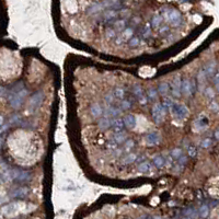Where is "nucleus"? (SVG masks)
Instances as JSON below:
<instances>
[{"label":"nucleus","mask_w":219,"mask_h":219,"mask_svg":"<svg viewBox=\"0 0 219 219\" xmlns=\"http://www.w3.org/2000/svg\"><path fill=\"white\" fill-rule=\"evenodd\" d=\"M28 90L23 88L22 90L18 92H9L8 91V102L10 107L14 110H18L21 107L22 103H23L25 96H28Z\"/></svg>","instance_id":"1"},{"label":"nucleus","mask_w":219,"mask_h":219,"mask_svg":"<svg viewBox=\"0 0 219 219\" xmlns=\"http://www.w3.org/2000/svg\"><path fill=\"white\" fill-rule=\"evenodd\" d=\"M162 17L163 20L168 21L173 26H179L181 24V21H182V17H181L180 12L175 9L164 8V10L162 11Z\"/></svg>","instance_id":"2"},{"label":"nucleus","mask_w":219,"mask_h":219,"mask_svg":"<svg viewBox=\"0 0 219 219\" xmlns=\"http://www.w3.org/2000/svg\"><path fill=\"white\" fill-rule=\"evenodd\" d=\"M10 178L11 181H14L18 183H26L31 180L30 172L23 171V170H10Z\"/></svg>","instance_id":"3"},{"label":"nucleus","mask_w":219,"mask_h":219,"mask_svg":"<svg viewBox=\"0 0 219 219\" xmlns=\"http://www.w3.org/2000/svg\"><path fill=\"white\" fill-rule=\"evenodd\" d=\"M167 114V109L162 105V103H157L152 107V118H154V123L160 124L163 122L164 116Z\"/></svg>","instance_id":"4"},{"label":"nucleus","mask_w":219,"mask_h":219,"mask_svg":"<svg viewBox=\"0 0 219 219\" xmlns=\"http://www.w3.org/2000/svg\"><path fill=\"white\" fill-rule=\"evenodd\" d=\"M171 112L179 119H184L189 116V109L184 104H180V103H174Z\"/></svg>","instance_id":"5"},{"label":"nucleus","mask_w":219,"mask_h":219,"mask_svg":"<svg viewBox=\"0 0 219 219\" xmlns=\"http://www.w3.org/2000/svg\"><path fill=\"white\" fill-rule=\"evenodd\" d=\"M171 91H172V96L174 98H180L181 94H182V80H181L180 75H176L173 78V80H172Z\"/></svg>","instance_id":"6"},{"label":"nucleus","mask_w":219,"mask_h":219,"mask_svg":"<svg viewBox=\"0 0 219 219\" xmlns=\"http://www.w3.org/2000/svg\"><path fill=\"white\" fill-rule=\"evenodd\" d=\"M123 113V111L121 110V107H107V109L104 110V113H103V117H107V118H111V119H115L118 118L119 115Z\"/></svg>","instance_id":"7"},{"label":"nucleus","mask_w":219,"mask_h":219,"mask_svg":"<svg viewBox=\"0 0 219 219\" xmlns=\"http://www.w3.org/2000/svg\"><path fill=\"white\" fill-rule=\"evenodd\" d=\"M29 194V189L25 186L22 187H18V189H14L12 192H11L10 196L14 200H22V198L26 197Z\"/></svg>","instance_id":"8"},{"label":"nucleus","mask_w":219,"mask_h":219,"mask_svg":"<svg viewBox=\"0 0 219 219\" xmlns=\"http://www.w3.org/2000/svg\"><path fill=\"white\" fill-rule=\"evenodd\" d=\"M194 93L193 86H192V81L187 78H184L182 80V94L184 96H191Z\"/></svg>","instance_id":"9"},{"label":"nucleus","mask_w":219,"mask_h":219,"mask_svg":"<svg viewBox=\"0 0 219 219\" xmlns=\"http://www.w3.org/2000/svg\"><path fill=\"white\" fill-rule=\"evenodd\" d=\"M160 139H161L160 135L157 132L149 133V134L146 136V143L149 146H156L160 143Z\"/></svg>","instance_id":"10"},{"label":"nucleus","mask_w":219,"mask_h":219,"mask_svg":"<svg viewBox=\"0 0 219 219\" xmlns=\"http://www.w3.org/2000/svg\"><path fill=\"white\" fill-rule=\"evenodd\" d=\"M124 128H125V123H124V119H121V118L112 119V129H113V132H114V134L123 133Z\"/></svg>","instance_id":"11"},{"label":"nucleus","mask_w":219,"mask_h":219,"mask_svg":"<svg viewBox=\"0 0 219 219\" xmlns=\"http://www.w3.org/2000/svg\"><path fill=\"white\" fill-rule=\"evenodd\" d=\"M216 66H217V64H216L215 60L209 61V63H207L206 65H205V67L203 70L205 71V74H206L207 77L215 76L216 75Z\"/></svg>","instance_id":"12"},{"label":"nucleus","mask_w":219,"mask_h":219,"mask_svg":"<svg viewBox=\"0 0 219 219\" xmlns=\"http://www.w3.org/2000/svg\"><path fill=\"white\" fill-rule=\"evenodd\" d=\"M117 15H118V11L112 10V9H107V10H105L104 12H103L102 19L107 22H114L115 18H117Z\"/></svg>","instance_id":"13"},{"label":"nucleus","mask_w":219,"mask_h":219,"mask_svg":"<svg viewBox=\"0 0 219 219\" xmlns=\"http://www.w3.org/2000/svg\"><path fill=\"white\" fill-rule=\"evenodd\" d=\"M42 100H43V92H37V93H35L34 96L31 98L30 100V105L32 109H35V107H37L39 104L42 103Z\"/></svg>","instance_id":"14"},{"label":"nucleus","mask_w":219,"mask_h":219,"mask_svg":"<svg viewBox=\"0 0 219 219\" xmlns=\"http://www.w3.org/2000/svg\"><path fill=\"white\" fill-rule=\"evenodd\" d=\"M90 113H91V115L93 117H100L103 115L104 111H103L102 107H101L99 103H93V104H91V107H90Z\"/></svg>","instance_id":"15"},{"label":"nucleus","mask_w":219,"mask_h":219,"mask_svg":"<svg viewBox=\"0 0 219 219\" xmlns=\"http://www.w3.org/2000/svg\"><path fill=\"white\" fill-rule=\"evenodd\" d=\"M111 140L116 143L117 145H122V143H125L126 141L128 140V138H127V135L123 132V133H118V134H114Z\"/></svg>","instance_id":"16"},{"label":"nucleus","mask_w":219,"mask_h":219,"mask_svg":"<svg viewBox=\"0 0 219 219\" xmlns=\"http://www.w3.org/2000/svg\"><path fill=\"white\" fill-rule=\"evenodd\" d=\"M124 123H125V126L127 128H134L136 126V117L133 114H128L124 117Z\"/></svg>","instance_id":"17"},{"label":"nucleus","mask_w":219,"mask_h":219,"mask_svg":"<svg viewBox=\"0 0 219 219\" xmlns=\"http://www.w3.org/2000/svg\"><path fill=\"white\" fill-rule=\"evenodd\" d=\"M104 6L102 4V2H98V3H93L91 7L88 8V13L89 14H94V13H99L101 11L104 10Z\"/></svg>","instance_id":"18"},{"label":"nucleus","mask_w":219,"mask_h":219,"mask_svg":"<svg viewBox=\"0 0 219 219\" xmlns=\"http://www.w3.org/2000/svg\"><path fill=\"white\" fill-rule=\"evenodd\" d=\"M152 163H154V165L156 168H158V169H162L163 167H165V160L164 158H163L162 156H154V160H152Z\"/></svg>","instance_id":"19"},{"label":"nucleus","mask_w":219,"mask_h":219,"mask_svg":"<svg viewBox=\"0 0 219 219\" xmlns=\"http://www.w3.org/2000/svg\"><path fill=\"white\" fill-rule=\"evenodd\" d=\"M183 214H184L185 217H187L190 219H196V218H197V216H198V211H196L195 208L191 207V208L185 209V211H183Z\"/></svg>","instance_id":"20"},{"label":"nucleus","mask_w":219,"mask_h":219,"mask_svg":"<svg viewBox=\"0 0 219 219\" xmlns=\"http://www.w3.org/2000/svg\"><path fill=\"white\" fill-rule=\"evenodd\" d=\"M99 127L101 129H107V128L112 127V119L107 118V117H102L99 122Z\"/></svg>","instance_id":"21"},{"label":"nucleus","mask_w":219,"mask_h":219,"mask_svg":"<svg viewBox=\"0 0 219 219\" xmlns=\"http://www.w3.org/2000/svg\"><path fill=\"white\" fill-rule=\"evenodd\" d=\"M169 91H170V86L168 82H161L158 86V92L161 96H168Z\"/></svg>","instance_id":"22"},{"label":"nucleus","mask_w":219,"mask_h":219,"mask_svg":"<svg viewBox=\"0 0 219 219\" xmlns=\"http://www.w3.org/2000/svg\"><path fill=\"white\" fill-rule=\"evenodd\" d=\"M114 26L116 30L118 31H124L125 29H127V21L125 19H119V20H116L114 22Z\"/></svg>","instance_id":"23"},{"label":"nucleus","mask_w":219,"mask_h":219,"mask_svg":"<svg viewBox=\"0 0 219 219\" xmlns=\"http://www.w3.org/2000/svg\"><path fill=\"white\" fill-rule=\"evenodd\" d=\"M151 169H152V164L149 162V161H145V162L140 163V164L138 165L139 172H143V173H146V172H149Z\"/></svg>","instance_id":"24"},{"label":"nucleus","mask_w":219,"mask_h":219,"mask_svg":"<svg viewBox=\"0 0 219 219\" xmlns=\"http://www.w3.org/2000/svg\"><path fill=\"white\" fill-rule=\"evenodd\" d=\"M135 161H137V156L135 154H128L126 157H124L123 160H122V162L124 163V164H132L133 162H135Z\"/></svg>","instance_id":"25"},{"label":"nucleus","mask_w":219,"mask_h":219,"mask_svg":"<svg viewBox=\"0 0 219 219\" xmlns=\"http://www.w3.org/2000/svg\"><path fill=\"white\" fill-rule=\"evenodd\" d=\"M132 92L137 99H139L143 96H145V94H143V88H141V86H139V85H135L132 89Z\"/></svg>","instance_id":"26"},{"label":"nucleus","mask_w":219,"mask_h":219,"mask_svg":"<svg viewBox=\"0 0 219 219\" xmlns=\"http://www.w3.org/2000/svg\"><path fill=\"white\" fill-rule=\"evenodd\" d=\"M157 96H158V91H157L156 88H154V87L149 88V89H148V91H147L148 100L154 101V100H156V99H157Z\"/></svg>","instance_id":"27"},{"label":"nucleus","mask_w":219,"mask_h":219,"mask_svg":"<svg viewBox=\"0 0 219 219\" xmlns=\"http://www.w3.org/2000/svg\"><path fill=\"white\" fill-rule=\"evenodd\" d=\"M112 94L114 96V98H116V99H123L124 96H125V90L121 87H117L112 91Z\"/></svg>","instance_id":"28"},{"label":"nucleus","mask_w":219,"mask_h":219,"mask_svg":"<svg viewBox=\"0 0 219 219\" xmlns=\"http://www.w3.org/2000/svg\"><path fill=\"white\" fill-rule=\"evenodd\" d=\"M133 34H134V31H133L132 28L125 29V30L122 32V39H123V41H125V39H128V41H129V39L133 37L132 36Z\"/></svg>","instance_id":"29"},{"label":"nucleus","mask_w":219,"mask_h":219,"mask_svg":"<svg viewBox=\"0 0 219 219\" xmlns=\"http://www.w3.org/2000/svg\"><path fill=\"white\" fill-rule=\"evenodd\" d=\"M170 154H171L172 158L175 159V160L178 161L179 159L183 156V151H182V149H181V148H174V149H172V151L170 152Z\"/></svg>","instance_id":"30"},{"label":"nucleus","mask_w":219,"mask_h":219,"mask_svg":"<svg viewBox=\"0 0 219 219\" xmlns=\"http://www.w3.org/2000/svg\"><path fill=\"white\" fill-rule=\"evenodd\" d=\"M209 214V207L207 205H203V206L200 207L198 209V216L202 218H206Z\"/></svg>","instance_id":"31"},{"label":"nucleus","mask_w":219,"mask_h":219,"mask_svg":"<svg viewBox=\"0 0 219 219\" xmlns=\"http://www.w3.org/2000/svg\"><path fill=\"white\" fill-rule=\"evenodd\" d=\"M133 103L130 102L129 100H123L119 102V107H121L122 111H127L129 109H132Z\"/></svg>","instance_id":"32"},{"label":"nucleus","mask_w":219,"mask_h":219,"mask_svg":"<svg viewBox=\"0 0 219 219\" xmlns=\"http://www.w3.org/2000/svg\"><path fill=\"white\" fill-rule=\"evenodd\" d=\"M162 21H163V17H162V15H161V14H157V15H154V17L152 18L151 23H152V25H154V26L158 28V26H160V24L162 23Z\"/></svg>","instance_id":"33"},{"label":"nucleus","mask_w":219,"mask_h":219,"mask_svg":"<svg viewBox=\"0 0 219 219\" xmlns=\"http://www.w3.org/2000/svg\"><path fill=\"white\" fill-rule=\"evenodd\" d=\"M173 104H174L173 100H172V99H170V98H168V96H165L164 100H163V102H162V105L165 107V109H167V111L168 110L171 111L172 107H173Z\"/></svg>","instance_id":"34"},{"label":"nucleus","mask_w":219,"mask_h":219,"mask_svg":"<svg viewBox=\"0 0 219 219\" xmlns=\"http://www.w3.org/2000/svg\"><path fill=\"white\" fill-rule=\"evenodd\" d=\"M150 34H151V29H150V24L147 23L143 26V31H141V35H143V39H146V37L150 36Z\"/></svg>","instance_id":"35"},{"label":"nucleus","mask_w":219,"mask_h":219,"mask_svg":"<svg viewBox=\"0 0 219 219\" xmlns=\"http://www.w3.org/2000/svg\"><path fill=\"white\" fill-rule=\"evenodd\" d=\"M128 44H129V46L132 48H135V47H137V46L140 44V39H138V37H132V39L128 41Z\"/></svg>","instance_id":"36"},{"label":"nucleus","mask_w":219,"mask_h":219,"mask_svg":"<svg viewBox=\"0 0 219 219\" xmlns=\"http://www.w3.org/2000/svg\"><path fill=\"white\" fill-rule=\"evenodd\" d=\"M204 94L208 99H214V98H215V91H214V89H213V88H211V87H206V90H205Z\"/></svg>","instance_id":"37"},{"label":"nucleus","mask_w":219,"mask_h":219,"mask_svg":"<svg viewBox=\"0 0 219 219\" xmlns=\"http://www.w3.org/2000/svg\"><path fill=\"white\" fill-rule=\"evenodd\" d=\"M187 154H189V157H191V158H195L196 154H197V150H196V148L194 146L190 145L187 147Z\"/></svg>","instance_id":"38"},{"label":"nucleus","mask_w":219,"mask_h":219,"mask_svg":"<svg viewBox=\"0 0 219 219\" xmlns=\"http://www.w3.org/2000/svg\"><path fill=\"white\" fill-rule=\"evenodd\" d=\"M133 147H134V140H133V139H128V140L124 143V150H123V151H129Z\"/></svg>","instance_id":"39"},{"label":"nucleus","mask_w":219,"mask_h":219,"mask_svg":"<svg viewBox=\"0 0 219 219\" xmlns=\"http://www.w3.org/2000/svg\"><path fill=\"white\" fill-rule=\"evenodd\" d=\"M211 145H213V140H211V138H205L204 140L201 143V146H202V148H205V149L209 148Z\"/></svg>","instance_id":"40"},{"label":"nucleus","mask_w":219,"mask_h":219,"mask_svg":"<svg viewBox=\"0 0 219 219\" xmlns=\"http://www.w3.org/2000/svg\"><path fill=\"white\" fill-rule=\"evenodd\" d=\"M164 160H165V167L171 168L172 164H173V158L171 157V154H168V156L164 158Z\"/></svg>","instance_id":"41"},{"label":"nucleus","mask_w":219,"mask_h":219,"mask_svg":"<svg viewBox=\"0 0 219 219\" xmlns=\"http://www.w3.org/2000/svg\"><path fill=\"white\" fill-rule=\"evenodd\" d=\"M209 110L211 111V112H215V113H217L219 112V104L217 102H211V104H209Z\"/></svg>","instance_id":"42"},{"label":"nucleus","mask_w":219,"mask_h":219,"mask_svg":"<svg viewBox=\"0 0 219 219\" xmlns=\"http://www.w3.org/2000/svg\"><path fill=\"white\" fill-rule=\"evenodd\" d=\"M117 147H118V145H117L116 143H114V141L113 140H110L109 143H107V148H109V149H111V150H116L117 149Z\"/></svg>","instance_id":"43"},{"label":"nucleus","mask_w":219,"mask_h":219,"mask_svg":"<svg viewBox=\"0 0 219 219\" xmlns=\"http://www.w3.org/2000/svg\"><path fill=\"white\" fill-rule=\"evenodd\" d=\"M105 102L107 103H109V104H112L113 102H114V96H113L112 93H110V94H107V96H105Z\"/></svg>","instance_id":"44"},{"label":"nucleus","mask_w":219,"mask_h":219,"mask_svg":"<svg viewBox=\"0 0 219 219\" xmlns=\"http://www.w3.org/2000/svg\"><path fill=\"white\" fill-rule=\"evenodd\" d=\"M105 35H107V39H111V37L115 36V31L114 29H107V32H105Z\"/></svg>","instance_id":"45"},{"label":"nucleus","mask_w":219,"mask_h":219,"mask_svg":"<svg viewBox=\"0 0 219 219\" xmlns=\"http://www.w3.org/2000/svg\"><path fill=\"white\" fill-rule=\"evenodd\" d=\"M138 102H139V104L140 105H143V107H145L146 104L148 103V98L146 96H143L141 98H139L138 99Z\"/></svg>","instance_id":"46"},{"label":"nucleus","mask_w":219,"mask_h":219,"mask_svg":"<svg viewBox=\"0 0 219 219\" xmlns=\"http://www.w3.org/2000/svg\"><path fill=\"white\" fill-rule=\"evenodd\" d=\"M186 161H187V158H186V157H185V156H182V157H181V158L178 160V163L181 165V167H183V165H184L185 163H186Z\"/></svg>","instance_id":"47"},{"label":"nucleus","mask_w":219,"mask_h":219,"mask_svg":"<svg viewBox=\"0 0 219 219\" xmlns=\"http://www.w3.org/2000/svg\"><path fill=\"white\" fill-rule=\"evenodd\" d=\"M214 85H215V87L219 85V71L216 72V75L214 76Z\"/></svg>","instance_id":"48"},{"label":"nucleus","mask_w":219,"mask_h":219,"mask_svg":"<svg viewBox=\"0 0 219 219\" xmlns=\"http://www.w3.org/2000/svg\"><path fill=\"white\" fill-rule=\"evenodd\" d=\"M133 22H134V24H138V23H140V18H138V17H135V18H133Z\"/></svg>","instance_id":"49"},{"label":"nucleus","mask_w":219,"mask_h":219,"mask_svg":"<svg viewBox=\"0 0 219 219\" xmlns=\"http://www.w3.org/2000/svg\"><path fill=\"white\" fill-rule=\"evenodd\" d=\"M169 31V26H163V28L160 29V33H164V32H168Z\"/></svg>","instance_id":"50"},{"label":"nucleus","mask_w":219,"mask_h":219,"mask_svg":"<svg viewBox=\"0 0 219 219\" xmlns=\"http://www.w3.org/2000/svg\"><path fill=\"white\" fill-rule=\"evenodd\" d=\"M214 136H215V138L217 139V140H219V128H218V129L215 132V134H214Z\"/></svg>","instance_id":"51"},{"label":"nucleus","mask_w":219,"mask_h":219,"mask_svg":"<svg viewBox=\"0 0 219 219\" xmlns=\"http://www.w3.org/2000/svg\"><path fill=\"white\" fill-rule=\"evenodd\" d=\"M1 96H2V98L6 96V88H1Z\"/></svg>","instance_id":"52"},{"label":"nucleus","mask_w":219,"mask_h":219,"mask_svg":"<svg viewBox=\"0 0 219 219\" xmlns=\"http://www.w3.org/2000/svg\"><path fill=\"white\" fill-rule=\"evenodd\" d=\"M154 219H164V218H161V217H154Z\"/></svg>","instance_id":"53"},{"label":"nucleus","mask_w":219,"mask_h":219,"mask_svg":"<svg viewBox=\"0 0 219 219\" xmlns=\"http://www.w3.org/2000/svg\"><path fill=\"white\" fill-rule=\"evenodd\" d=\"M216 88H217V91L219 92V85H218V86H216Z\"/></svg>","instance_id":"54"},{"label":"nucleus","mask_w":219,"mask_h":219,"mask_svg":"<svg viewBox=\"0 0 219 219\" xmlns=\"http://www.w3.org/2000/svg\"><path fill=\"white\" fill-rule=\"evenodd\" d=\"M182 219H190V218H187V217H185V218H182Z\"/></svg>","instance_id":"55"}]
</instances>
